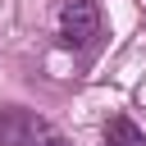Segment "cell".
I'll list each match as a JSON object with an SVG mask.
<instances>
[{"mask_svg": "<svg viewBox=\"0 0 146 146\" xmlns=\"http://www.w3.org/2000/svg\"><path fill=\"white\" fill-rule=\"evenodd\" d=\"M55 36L59 46L68 50H96L100 36H105V14L96 0H68L59 9V23H55Z\"/></svg>", "mask_w": 146, "mask_h": 146, "instance_id": "6da1fadb", "label": "cell"}, {"mask_svg": "<svg viewBox=\"0 0 146 146\" xmlns=\"http://www.w3.org/2000/svg\"><path fill=\"white\" fill-rule=\"evenodd\" d=\"M46 132H50V123H46L36 110L0 105V146H36Z\"/></svg>", "mask_w": 146, "mask_h": 146, "instance_id": "7a4b0ae2", "label": "cell"}, {"mask_svg": "<svg viewBox=\"0 0 146 146\" xmlns=\"http://www.w3.org/2000/svg\"><path fill=\"white\" fill-rule=\"evenodd\" d=\"M105 146H146V132H141L128 114H110V123H105Z\"/></svg>", "mask_w": 146, "mask_h": 146, "instance_id": "3957f363", "label": "cell"}, {"mask_svg": "<svg viewBox=\"0 0 146 146\" xmlns=\"http://www.w3.org/2000/svg\"><path fill=\"white\" fill-rule=\"evenodd\" d=\"M36 146H68V137H64V132H55V128H50V132H46V137H41V141H36Z\"/></svg>", "mask_w": 146, "mask_h": 146, "instance_id": "277c9868", "label": "cell"}]
</instances>
